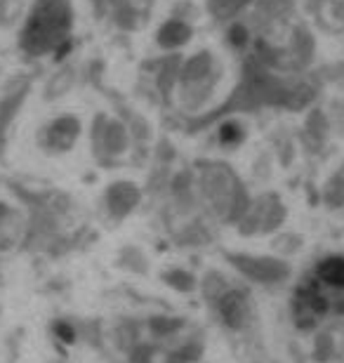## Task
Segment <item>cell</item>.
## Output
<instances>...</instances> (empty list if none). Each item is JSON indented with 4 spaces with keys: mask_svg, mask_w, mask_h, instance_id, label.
<instances>
[{
    "mask_svg": "<svg viewBox=\"0 0 344 363\" xmlns=\"http://www.w3.org/2000/svg\"><path fill=\"white\" fill-rule=\"evenodd\" d=\"M113 5V19L121 28H139L151 12L153 0H109Z\"/></svg>",
    "mask_w": 344,
    "mask_h": 363,
    "instance_id": "52a82bcc",
    "label": "cell"
},
{
    "mask_svg": "<svg viewBox=\"0 0 344 363\" xmlns=\"http://www.w3.org/2000/svg\"><path fill=\"white\" fill-rule=\"evenodd\" d=\"M73 31L71 0H35L26 12L19 45L28 57H45L69 45Z\"/></svg>",
    "mask_w": 344,
    "mask_h": 363,
    "instance_id": "6da1fadb",
    "label": "cell"
},
{
    "mask_svg": "<svg viewBox=\"0 0 344 363\" xmlns=\"http://www.w3.org/2000/svg\"><path fill=\"white\" fill-rule=\"evenodd\" d=\"M229 43L233 48H243L245 43H248V26L245 24H233L231 28H229Z\"/></svg>",
    "mask_w": 344,
    "mask_h": 363,
    "instance_id": "ac0fdd59",
    "label": "cell"
},
{
    "mask_svg": "<svg viewBox=\"0 0 344 363\" xmlns=\"http://www.w3.org/2000/svg\"><path fill=\"white\" fill-rule=\"evenodd\" d=\"M219 64L208 50H201L199 55L189 57L184 67L179 69L177 94L184 111H199L206 106L210 94L215 92L219 83Z\"/></svg>",
    "mask_w": 344,
    "mask_h": 363,
    "instance_id": "7a4b0ae2",
    "label": "cell"
},
{
    "mask_svg": "<svg viewBox=\"0 0 344 363\" xmlns=\"http://www.w3.org/2000/svg\"><path fill=\"white\" fill-rule=\"evenodd\" d=\"M80 135V121L76 116L64 113L60 118L50 121L40 133V144L45 151H52V154H62V151H69L73 144H76Z\"/></svg>",
    "mask_w": 344,
    "mask_h": 363,
    "instance_id": "277c9868",
    "label": "cell"
},
{
    "mask_svg": "<svg viewBox=\"0 0 344 363\" xmlns=\"http://www.w3.org/2000/svg\"><path fill=\"white\" fill-rule=\"evenodd\" d=\"M326 203L331 208H340L344 206V165L342 168L335 172V175L328 179V184H326Z\"/></svg>",
    "mask_w": 344,
    "mask_h": 363,
    "instance_id": "4fadbf2b",
    "label": "cell"
},
{
    "mask_svg": "<svg viewBox=\"0 0 344 363\" xmlns=\"http://www.w3.org/2000/svg\"><path fill=\"white\" fill-rule=\"evenodd\" d=\"M137 199H139L137 189L133 184H128V182H118V184L109 189V206H111L116 215H126L128 210H133Z\"/></svg>",
    "mask_w": 344,
    "mask_h": 363,
    "instance_id": "9c48e42d",
    "label": "cell"
},
{
    "mask_svg": "<svg viewBox=\"0 0 344 363\" xmlns=\"http://www.w3.org/2000/svg\"><path fill=\"white\" fill-rule=\"evenodd\" d=\"M92 140H97V149L106 156H121L128 149V128L118 121L101 118L97 121V130L92 133Z\"/></svg>",
    "mask_w": 344,
    "mask_h": 363,
    "instance_id": "8992f818",
    "label": "cell"
},
{
    "mask_svg": "<svg viewBox=\"0 0 344 363\" xmlns=\"http://www.w3.org/2000/svg\"><path fill=\"white\" fill-rule=\"evenodd\" d=\"M201 186L206 191V199H210L222 215L236 213L245 201V191L240 189L238 177L224 163H208L201 170Z\"/></svg>",
    "mask_w": 344,
    "mask_h": 363,
    "instance_id": "3957f363",
    "label": "cell"
},
{
    "mask_svg": "<svg viewBox=\"0 0 344 363\" xmlns=\"http://www.w3.org/2000/svg\"><path fill=\"white\" fill-rule=\"evenodd\" d=\"M253 3L255 0H208V10L219 21H231Z\"/></svg>",
    "mask_w": 344,
    "mask_h": 363,
    "instance_id": "8fae6325",
    "label": "cell"
},
{
    "mask_svg": "<svg viewBox=\"0 0 344 363\" xmlns=\"http://www.w3.org/2000/svg\"><path fill=\"white\" fill-rule=\"evenodd\" d=\"M231 262L243 274L250 276V279L262 281V283L283 281L285 276L290 274V267L274 257H233Z\"/></svg>",
    "mask_w": 344,
    "mask_h": 363,
    "instance_id": "5b68a950",
    "label": "cell"
},
{
    "mask_svg": "<svg viewBox=\"0 0 344 363\" xmlns=\"http://www.w3.org/2000/svg\"><path fill=\"white\" fill-rule=\"evenodd\" d=\"M73 78H76V74H73V69H62L60 74H57L52 81H50L48 85V97H60V94L69 92L71 85H73Z\"/></svg>",
    "mask_w": 344,
    "mask_h": 363,
    "instance_id": "9a60e30c",
    "label": "cell"
},
{
    "mask_svg": "<svg viewBox=\"0 0 344 363\" xmlns=\"http://www.w3.org/2000/svg\"><path fill=\"white\" fill-rule=\"evenodd\" d=\"M243 137H245V133L238 123H226V125L222 128V133H219V140H222L226 147H236Z\"/></svg>",
    "mask_w": 344,
    "mask_h": 363,
    "instance_id": "2e32d148",
    "label": "cell"
},
{
    "mask_svg": "<svg viewBox=\"0 0 344 363\" xmlns=\"http://www.w3.org/2000/svg\"><path fill=\"white\" fill-rule=\"evenodd\" d=\"M316 276L326 286L344 290V257L342 255L326 257L323 262L316 267Z\"/></svg>",
    "mask_w": 344,
    "mask_h": 363,
    "instance_id": "30bf717a",
    "label": "cell"
},
{
    "mask_svg": "<svg viewBox=\"0 0 344 363\" xmlns=\"http://www.w3.org/2000/svg\"><path fill=\"white\" fill-rule=\"evenodd\" d=\"M222 314L231 325H238L240 318L245 314V300L238 293H226L222 300Z\"/></svg>",
    "mask_w": 344,
    "mask_h": 363,
    "instance_id": "7c38bea8",
    "label": "cell"
},
{
    "mask_svg": "<svg viewBox=\"0 0 344 363\" xmlns=\"http://www.w3.org/2000/svg\"><path fill=\"white\" fill-rule=\"evenodd\" d=\"M156 40L163 50H177L192 40V26H189L184 19L172 17L170 21H165V24L160 26Z\"/></svg>",
    "mask_w": 344,
    "mask_h": 363,
    "instance_id": "ba28073f",
    "label": "cell"
},
{
    "mask_svg": "<svg viewBox=\"0 0 344 363\" xmlns=\"http://www.w3.org/2000/svg\"><path fill=\"white\" fill-rule=\"evenodd\" d=\"M328 123H331L333 130L344 135V99H335L331 104V111H328Z\"/></svg>",
    "mask_w": 344,
    "mask_h": 363,
    "instance_id": "e0dca14e",
    "label": "cell"
},
{
    "mask_svg": "<svg viewBox=\"0 0 344 363\" xmlns=\"http://www.w3.org/2000/svg\"><path fill=\"white\" fill-rule=\"evenodd\" d=\"M24 17V0H0V26L10 28Z\"/></svg>",
    "mask_w": 344,
    "mask_h": 363,
    "instance_id": "5bb4252c",
    "label": "cell"
}]
</instances>
